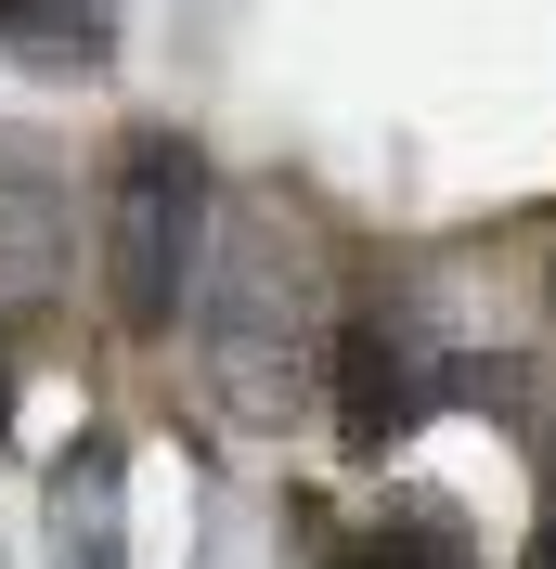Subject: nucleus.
Instances as JSON below:
<instances>
[{
    "label": "nucleus",
    "mask_w": 556,
    "mask_h": 569,
    "mask_svg": "<svg viewBox=\"0 0 556 569\" xmlns=\"http://www.w3.org/2000/svg\"><path fill=\"white\" fill-rule=\"evenodd\" d=\"M195 247H208V169H195V142L130 130L117 169H105V311L130 337H169L181 284H195Z\"/></svg>",
    "instance_id": "1"
},
{
    "label": "nucleus",
    "mask_w": 556,
    "mask_h": 569,
    "mask_svg": "<svg viewBox=\"0 0 556 569\" xmlns=\"http://www.w3.org/2000/svg\"><path fill=\"white\" fill-rule=\"evenodd\" d=\"M427 401H440V323H415L401 298H363L337 323V440L388 453L427 427Z\"/></svg>",
    "instance_id": "2"
},
{
    "label": "nucleus",
    "mask_w": 556,
    "mask_h": 569,
    "mask_svg": "<svg viewBox=\"0 0 556 569\" xmlns=\"http://www.w3.org/2000/svg\"><path fill=\"white\" fill-rule=\"evenodd\" d=\"M52 569H130V518H117V440H78L52 466Z\"/></svg>",
    "instance_id": "3"
},
{
    "label": "nucleus",
    "mask_w": 556,
    "mask_h": 569,
    "mask_svg": "<svg viewBox=\"0 0 556 569\" xmlns=\"http://www.w3.org/2000/svg\"><path fill=\"white\" fill-rule=\"evenodd\" d=\"M363 569H479V531H466V505L401 492L376 531H363Z\"/></svg>",
    "instance_id": "4"
},
{
    "label": "nucleus",
    "mask_w": 556,
    "mask_h": 569,
    "mask_svg": "<svg viewBox=\"0 0 556 569\" xmlns=\"http://www.w3.org/2000/svg\"><path fill=\"white\" fill-rule=\"evenodd\" d=\"M0 39H13L27 66H105L117 13H105V0H0Z\"/></svg>",
    "instance_id": "5"
},
{
    "label": "nucleus",
    "mask_w": 556,
    "mask_h": 569,
    "mask_svg": "<svg viewBox=\"0 0 556 569\" xmlns=\"http://www.w3.org/2000/svg\"><path fill=\"white\" fill-rule=\"evenodd\" d=\"M518 569H556V518H544V531H530V557H518Z\"/></svg>",
    "instance_id": "6"
},
{
    "label": "nucleus",
    "mask_w": 556,
    "mask_h": 569,
    "mask_svg": "<svg viewBox=\"0 0 556 569\" xmlns=\"http://www.w3.org/2000/svg\"><path fill=\"white\" fill-rule=\"evenodd\" d=\"M0 440H13V362H0Z\"/></svg>",
    "instance_id": "7"
},
{
    "label": "nucleus",
    "mask_w": 556,
    "mask_h": 569,
    "mask_svg": "<svg viewBox=\"0 0 556 569\" xmlns=\"http://www.w3.org/2000/svg\"><path fill=\"white\" fill-rule=\"evenodd\" d=\"M544 284H556V272H544Z\"/></svg>",
    "instance_id": "8"
}]
</instances>
